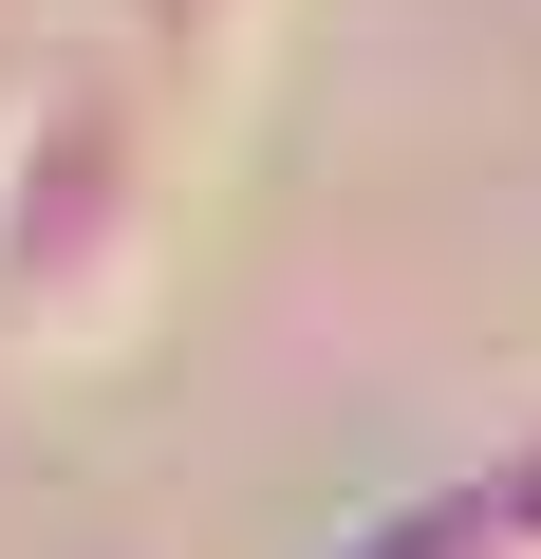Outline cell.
Segmentation results:
<instances>
[{
  "mask_svg": "<svg viewBox=\"0 0 541 559\" xmlns=\"http://www.w3.org/2000/svg\"><path fill=\"white\" fill-rule=\"evenodd\" d=\"M187 75H150L113 20H57L0 112V355H113L187 224Z\"/></svg>",
  "mask_w": 541,
  "mask_h": 559,
  "instance_id": "obj_1",
  "label": "cell"
},
{
  "mask_svg": "<svg viewBox=\"0 0 541 559\" xmlns=\"http://www.w3.org/2000/svg\"><path fill=\"white\" fill-rule=\"evenodd\" d=\"M75 20H113L150 75H187L205 112L243 94V57H261V20H281V0H75Z\"/></svg>",
  "mask_w": 541,
  "mask_h": 559,
  "instance_id": "obj_3",
  "label": "cell"
},
{
  "mask_svg": "<svg viewBox=\"0 0 541 559\" xmlns=\"http://www.w3.org/2000/svg\"><path fill=\"white\" fill-rule=\"evenodd\" d=\"M318 559H541V429H522L504 466H448V485L374 503V522L318 540Z\"/></svg>",
  "mask_w": 541,
  "mask_h": 559,
  "instance_id": "obj_2",
  "label": "cell"
}]
</instances>
